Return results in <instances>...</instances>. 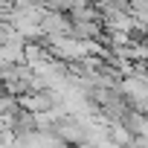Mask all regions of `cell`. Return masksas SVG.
<instances>
[{
  "mask_svg": "<svg viewBox=\"0 0 148 148\" xmlns=\"http://www.w3.org/2000/svg\"><path fill=\"white\" fill-rule=\"evenodd\" d=\"M70 148H93L90 142H79V145H70Z\"/></svg>",
  "mask_w": 148,
  "mask_h": 148,
  "instance_id": "obj_1",
  "label": "cell"
}]
</instances>
